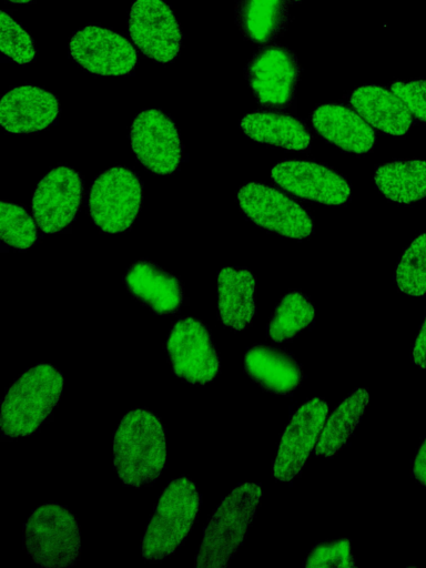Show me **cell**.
Instances as JSON below:
<instances>
[{"label":"cell","mask_w":426,"mask_h":568,"mask_svg":"<svg viewBox=\"0 0 426 568\" xmlns=\"http://www.w3.org/2000/svg\"><path fill=\"white\" fill-rule=\"evenodd\" d=\"M355 566L348 539L325 541L316 545L307 555L306 568H348Z\"/></svg>","instance_id":"obj_30"},{"label":"cell","mask_w":426,"mask_h":568,"mask_svg":"<svg viewBox=\"0 0 426 568\" xmlns=\"http://www.w3.org/2000/svg\"><path fill=\"white\" fill-rule=\"evenodd\" d=\"M129 293L155 314L175 313L183 303V288L176 276L148 260L135 261L125 272Z\"/></svg>","instance_id":"obj_17"},{"label":"cell","mask_w":426,"mask_h":568,"mask_svg":"<svg viewBox=\"0 0 426 568\" xmlns=\"http://www.w3.org/2000/svg\"><path fill=\"white\" fill-rule=\"evenodd\" d=\"M245 373L263 389L276 394L293 393L303 381V371L287 352L271 345L252 346L244 356Z\"/></svg>","instance_id":"obj_19"},{"label":"cell","mask_w":426,"mask_h":568,"mask_svg":"<svg viewBox=\"0 0 426 568\" xmlns=\"http://www.w3.org/2000/svg\"><path fill=\"white\" fill-rule=\"evenodd\" d=\"M271 178L294 196L324 205H344L351 196L347 180L334 169L316 162H278L273 166Z\"/></svg>","instance_id":"obj_14"},{"label":"cell","mask_w":426,"mask_h":568,"mask_svg":"<svg viewBox=\"0 0 426 568\" xmlns=\"http://www.w3.org/2000/svg\"><path fill=\"white\" fill-rule=\"evenodd\" d=\"M255 276L243 267L225 266L217 273V312L222 324L243 331L255 314Z\"/></svg>","instance_id":"obj_21"},{"label":"cell","mask_w":426,"mask_h":568,"mask_svg":"<svg viewBox=\"0 0 426 568\" xmlns=\"http://www.w3.org/2000/svg\"><path fill=\"white\" fill-rule=\"evenodd\" d=\"M349 102L372 128L383 133L404 135L412 125V113L392 90L363 85L352 92Z\"/></svg>","instance_id":"obj_20"},{"label":"cell","mask_w":426,"mask_h":568,"mask_svg":"<svg viewBox=\"0 0 426 568\" xmlns=\"http://www.w3.org/2000/svg\"><path fill=\"white\" fill-rule=\"evenodd\" d=\"M166 459L165 429L156 415L135 408L121 419L113 437V465L124 485L154 481Z\"/></svg>","instance_id":"obj_1"},{"label":"cell","mask_w":426,"mask_h":568,"mask_svg":"<svg viewBox=\"0 0 426 568\" xmlns=\"http://www.w3.org/2000/svg\"><path fill=\"white\" fill-rule=\"evenodd\" d=\"M1 240L17 250H27L38 239L37 225L24 207L1 201Z\"/></svg>","instance_id":"obj_28"},{"label":"cell","mask_w":426,"mask_h":568,"mask_svg":"<svg viewBox=\"0 0 426 568\" xmlns=\"http://www.w3.org/2000/svg\"><path fill=\"white\" fill-rule=\"evenodd\" d=\"M368 392L358 388L351 393L328 416L315 446V454L332 457L346 444L368 404Z\"/></svg>","instance_id":"obj_25"},{"label":"cell","mask_w":426,"mask_h":568,"mask_svg":"<svg viewBox=\"0 0 426 568\" xmlns=\"http://www.w3.org/2000/svg\"><path fill=\"white\" fill-rule=\"evenodd\" d=\"M83 180L73 169L59 165L49 171L32 194V213L39 229L48 234L67 227L83 199Z\"/></svg>","instance_id":"obj_11"},{"label":"cell","mask_w":426,"mask_h":568,"mask_svg":"<svg viewBox=\"0 0 426 568\" xmlns=\"http://www.w3.org/2000/svg\"><path fill=\"white\" fill-rule=\"evenodd\" d=\"M300 74L295 53L285 47L267 45L254 53L246 68V78L260 104L284 109L294 98Z\"/></svg>","instance_id":"obj_10"},{"label":"cell","mask_w":426,"mask_h":568,"mask_svg":"<svg viewBox=\"0 0 426 568\" xmlns=\"http://www.w3.org/2000/svg\"><path fill=\"white\" fill-rule=\"evenodd\" d=\"M311 121L316 133L345 152L365 154L374 148L373 128L347 106L322 104L313 111Z\"/></svg>","instance_id":"obj_18"},{"label":"cell","mask_w":426,"mask_h":568,"mask_svg":"<svg viewBox=\"0 0 426 568\" xmlns=\"http://www.w3.org/2000/svg\"><path fill=\"white\" fill-rule=\"evenodd\" d=\"M0 48L3 55L19 64L31 62L37 53L30 34L3 10L1 11Z\"/></svg>","instance_id":"obj_29"},{"label":"cell","mask_w":426,"mask_h":568,"mask_svg":"<svg viewBox=\"0 0 426 568\" xmlns=\"http://www.w3.org/2000/svg\"><path fill=\"white\" fill-rule=\"evenodd\" d=\"M377 190L389 201L409 204L426 197V161L397 160L374 173Z\"/></svg>","instance_id":"obj_23"},{"label":"cell","mask_w":426,"mask_h":568,"mask_svg":"<svg viewBox=\"0 0 426 568\" xmlns=\"http://www.w3.org/2000/svg\"><path fill=\"white\" fill-rule=\"evenodd\" d=\"M236 196L243 214L263 230L294 240L306 239L313 233L310 213L273 186L248 182L240 186Z\"/></svg>","instance_id":"obj_7"},{"label":"cell","mask_w":426,"mask_h":568,"mask_svg":"<svg viewBox=\"0 0 426 568\" xmlns=\"http://www.w3.org/2000/svg\"><path fill=\"white\" fill-rule=\"evenodd\" d=\"M143 189L139 175L116 165L100 173L89 192V213L105 233H121L134 223L142 204Z\"/></svg>","instance_id":"obj_6"},{"label":"cell","mask_w":426,"mask_h":568,"mask_svg":"<svg viewBox=\"0 0 426 568\" xmlns=\"http://www.w3.org/2000/svg\"><path fill=\"white\" fill-rule=\"evenodd\" d=\"M59 111L53 93L34 85L16 87L1 98L0 124L10 133H32L49 128Z\"/></svg>","instance_id":"obj_16"},{"label":"cell","mask_w":426,"mask_h":568,"mask_svg":"<svg viewBox=\"0 0 426 568\" xmlns=\"http://www.w3.org/2000/svg\"><path fill=\"white\" fill-rule=\"evenodd\" d=\"M62 373L50 364L27 369L8 388L1 404L3 436H28L36 432L58 404L63 389Z\"/></svg>","instance_id":"obj_2"},{"label":"cell","mask_w":426,"mask_h":568,"mask_svg":"<svg viewBox=\"0 0 426 568\" xmlns=\"http://www.w3.org/2000/svg\"><path fill=\"white\" fill-rule=\"evenodd\" d=\"M291 1H293V2H298V1H301V0H291Z\"/></svg>","instance_id":"obj_35"},{"label":"cell","mask_w":426,"mask_h":568,"mask_svg":"<svg viewBox=\"0 0 426 568\" xmlns=\"http://www.w3.org/2000/svg\"><path fill=\"white\" fill-rule=\"evenodd\" d=\"M200 501L197 488L187 477L181 476L169 483L141 540L145 560H163L180 547L194 523Z\"/></svg>","instance_id":"obj_3"},{"label":"cell","mask_w":426,"mask_h":568,"mask_svg":"<svg viewBox=\"0 0 426 568\" xmlns=\"http://www.w3.org/2000/svg\"><path fill=\"white\" fill-rule=\"evenodd\" d=\"M412 357L418 367L426 368V316L416 337Z\"/></svg>","instance_id":"obj_32"},{"label":"cell","mask_w":426,"mask_h":568,"mask_svg":"<svg viewBox=\"0 0 426 568\" xmlns=\"http://www.w3.org/2000/svg\"><path fill=\"white\" fill-rule=\"evenodd\" d=\"M69 53L80 67L98 75H125L138 63L136 51L126 38L98 26L78 30L69 42Z\"/></svg>","instance_id":"obj_13"},{"label":"cell","mask_w":426,"mask_h":568,"mask_svg":"<svg viewBox=\"0 0 426 568\" xmlns=\"http://www.w3.org/2000/svg\"><path fill=\"white\" fill-rule=\"evenodd\" d=\"M241 129L250 139L291 151L310 146L307 128L292 115L271 111H255L241 120Z\"/></svg>","instance_id":"obj_22"},{"label":"cell","mask_w":426,"mask_h":568,"mask_svg":"<svg viewBox=\"0 0 426 568\" xmlns=\"http://www.w3.org/2000/svg\"><path fill=\"white\" fill-rule=\"evenodd\" d=\"M288 18L287 0H239L236 21L243 36L266 43L278 36Z\"/></svg>","instance_id":"obj_24"},{"label":"cell","mask_w":426,"mask_h":568,"mask_svg":"<svg viewBox=\"0 0 426 568\" xmlns=\"http://www.w3.org/2000/svg\"><path fill=\"white\" fill-rule=\"evenodd\" d=\"M129 34L148 58L166 63L180 53V24L163 0H135L129 14Z\"/></svg>","instance_id":"obj_12"},{"label":"cell","mask_w":426,"mask_h":568,"mask_svg":"<svg viewBox=\"0 0 426 568\" xmlns=\"http://www.w3.org/2000/svg\"><path fill=\"white\" fill-rule=\"evenodd\" d=\"M166 352L173 373L192 385L211 382L220 371L211 334L196 318L183 317L174 323L166 339Z\"/></svg>","instance_id":"obj_8"},{"label":"cell","mask_w":426,"mask_h":568,"mask_svg":"<svg viewBox=\"0 0 426 568\" xmlns=\"http://www.w3.org/2000/svg\"><path fill=\"white\" fill-rule=\"evenodd\" d=\"M262 497L261 486L244 483L234 488L213 513L200 545L196 567H226L236 552Z\"/></svg>","instance_id":"obj_4"},{"label":"cell","mask_w":426,"mask_h":568,"mask_svg":"<svg viewBox=\"0 0 426 568\" xmlns=\"http://www.w3.org/2000/svg\"><path fill=\"white\" fill-rule=\"evenodd\" d=\"M328 413L326 402L312 398L302 404L286 426L273 464L280 481L293 480L315 448Z\"/></svg>","instance_id":"obj_15"},{"label":"cell","mask_w":426,"mask_h":568,"mask_svg":"<svg viewBox=\"0 0 426 568\" xmlns=\"http://www.w3.org/2000/svg\"><path fill=\"white\" fill-rule=\"evenodd\" d=\"M6 1H9L11 3H30L33 0H6Z\"/></svg>","instance_id":"obj_34"},{"label":"cell","mask_w":426,"mask_h":568,"mask_svg":"<svg viewBox=\"0 0 426 568\" xmlns=\"http://www.w3.org/2000/svg\"><path fill=\"white\" fill-rule=\"evenodd\" d=\"M412 473L414 478L426 487V439L417 450L413 462Z\"/></svg>","instance_id":"obj_33"},{"label":"cell","mask_w":426,"mask_h":568,"mask_svg":"<svg viewBox=\"0 0 426 568\" xmlns=\"http://www.w3.org/2000/svg\"><path fill=\"white\" fill-rule=\"evenodd\" d=\"M23 547L32 561L41 567L73 565L81 548L80 527L74 515L55 503L39 506L23 526Z\"/></svg>","instance_id":"obj_5"},{"label":"cell","mask_w":426,"mask_h":568,"mask_svg":"<svg viewBox=\"0 0 426 568\" xmlns=\"http://www.w3.org/2000/svg\"><path fill=\"white\" fill-rule=\"evenodd\" d=\"M130 141L138 161L154 174H172L180 166L183 144L174 122L161 110L141 111L131 124Z\"/></svg>","instance_id":"obj_9"},{"label":"cell","mask_w":426,"mask_h":568,"mask_svg":"<svg viewBox=\"0 0 426 568\" xmlns=\"http://www.w3.org/2000/svg\"><path fill=\"white\" fill-rule=\"evenodd\" d=\"M312 302L300 292L284 295L275 307L267 326L268 337L276 343L292 339L314 321Z\"/></svg>","instance_id":"obj_26"},{"label":"cell","mask_w":426,"mask_h":568,"mask_svg":"<svg viewBox=\"0 0 426 568\" xmlns=\"http://www.w3.org/2000/svg\"><path fill=\"white\" fill-rule=\"evenodd\" d=\"M390 90L404 102L412 115L426 122V80L394 82Z\"/></svg>","instance_id":"obj_31"},{"label":"cell","mask_w":426,"mask_h":568,"mask_svg":"<svg viewBox=\"0 0 426 568\" xmlns=\"http://www.w3.org/2000/svg\"><path fill=\"white\" fill-rule=\"evenodd\" d=\"M400 292L410 296L426 293V232L419 234L406 248L395 272Z\"/></svg>","instance_id":"obj_27"}]
</instances>
